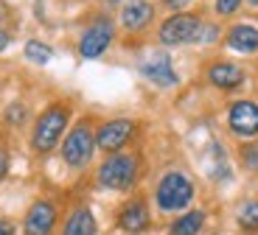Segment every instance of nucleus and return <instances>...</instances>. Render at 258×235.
<instances>
[{"instance_id":"obj_11","label":"nucleus","mask_w":258,"mask_h":235,"mask_svg":"<svg viewBox=\"0 0 258 235\" xmlns=\"http://www.w3.org/2000/svg\"><path fill=\"white\" fill-rule=\"evenodd\" d=\"M152 17H155V9L146 0H129L121 12V23L126 31H141V28H146L152 23Z\"/></svg>"},{"instance_id":"obj_10","label":"nucleus","mask_w":258,"mask_h":235,"mask_svg":"<svg viewBox=\"0 0 258 235\" xmlns=\"http://www.w3.org/2000/svg\"><path fill=\"white\" fill-rule=\"evenodd\" d=\"M141 73L149 82H155L157 87H174V84L180 82L174 67H171V62H168V56H163V53H157V56H152L149 62H143Z\"/></svg>"},{"instance_id":"obj_18","label":"nucleus","mask_w":258,"mask_h":235,"mask_svg":"<svg viewBox=\"0 0 258 235\" xmlns=\"http://www.w3.org/2000/svg\"><path fill=\"white\" fill-rule=\"evenodd\" d=\"M26 56L31 59L34 64H45V62H51V48L48 45H42L39 39H28L26 42Z\"/></svg>"},{"instance_id":"obj_14","label":"nucleus","mask_w":258,"mask_h":235,"mask_svg":"<svg viewBox=\"0 0 258 235\" xmlns=\"http://www.w3.org/2000/svg\"><path fill=\"white\" fill-rule=\"evenodd\" d=\"M227 45H230L233 51H239V53L258 51V28H252V26L230 28V34H227Z\"/></svg>"},{"instance_id":"obj_9","label":"nucleus","mask_w":258,"mask_h":235,"mask_svg":"<svg viewBox=\"0 0 258 235\" xmlns=\"http://www.w3.org/2000/svg\"><path fill=\"white\" fill-rule=\"evenodd\" d=\"M56 210L51 202H34L26 216V235H51Z\"/></svg>"},{"instance_id":"obj_19","label":"nucleus","mask_w":258,"mask_h":235,"mask_svg":"<svg viewBox=\"0 0 258 235\" xmlns=\"http://www.w3.org/2000/svg\"><path fill=\"white\" fill-rule=\"evenodd\" d=\"M241 157H244V166L250 171H258V143H250V146L241 148Z\"/></svg>"},{"instance_id":"obj_15","label":"nucleus","mask_w":258,"mask_h":235,"mask_svg":"<svg viewBox=\"0 0 258 235\" xmlns=\"http://www.w3.org/2000/svg\"><path fill=\"white\" fill-rule=\"evenodd\" d=\"M64 235H96V218L87 207H79L71 213L64 224Z\"/></svg>"},{"instance_id":"obj_23","label":"nucleus","mask_w":258,"mask_h":235,"mask_svg":"<svg viewBox=\"0 0 258 235\" xmlns=\"http://www.w3.org/2000/svg\"><path fill=\"white\" fill-rule=\"evenodd\" d=\"M6 171H9V154L6 148H0V179L6 177Z\"/></svg>"},{"instance_id":"obj_17","label":"nucleus","mask_w":258,"mask_h":235,"mask_svg":"<svg viewBox=\"0 0 258 235\" xmlns=\"http://www.w3.org/2000/svg\"><path fill=\"white\" fill-rule=\"evenodd\" d=\"M239 224L247 232H258V199H247L239 207Z\"/></svg>"},{"instance_id":"obj_26","label":"nucleus","mask_w":258,"mask_h":235,"mask_svg":"<svg viewBox=\"0 0 258 235\" xmlns=\"http://www.w3.org/2000/svg\"><path fill=\"white\" fill-rule=\"evenodd\" d=\"M185 3H188V0H166V6H168V9H182Z\"/></svg>"},{"instance_id":"obj_25","label":"nucleus","mask_w":258,"mask_h":235,"mask_svg":"<svg viewBox=\"0 0 258 235\" xmlns=\"http://www.w3.org/2000/svg\"><path fill=\"white\" fill-rule=\"evenodd\" d=\"M0 235H14V227L9 221H0Z\"/></svg>"},{"instance_id":"obj_4","label":"nucleus","mask_w":258,"mask_h":235,"mask_svg":"<svg viewBox=\"0 0 258 235\" xmlns=\"http://www.w3.org/2000/svg\"><path fill=\"white\" fill-rule=\"evenodd\" d=\"M93 148H96V134L87 123H79L68 137H64V146H62V157L68 166L73 168H82L87 160L93 157Z\"/></svg>"},{"instance_id":"obj_1","label":"nucleus","mask_w":258,"mask_h":235,"mask_svg":"<svg viewBox=\"0 0 258 235\" xmlns=\"http://www.w3.org/2000/svg\"><path fill=\"white\" fill-rule=\"evenodd\" d=\"M138 177V160L132 154H115V157L104 160V166L98 168V179H101L104 188H112V191H126L132 188Z\"/></svg>"},{"instance_id":"obj_29","label":"nucleus","mask_w":258,"mask_h":235,"mask_svg":"<svg viewBox=\"0 0 258 235\" xmlns=\"http://www.w3.org/2000/svg\"><path fill=\"white\" fill-rule=\"evenodd\" d=\"M250 3H252V6H258V0H250Z\"/></svg>"},{"instance_id":"obj_3","label":"nucleus","mask_w":258,"mask_h":235,"mask_svg":"<svg viewBox=\"0 0 258 235\" xmlns=\"http://www.w3.org/2000/svg\"><path fill=\"white\" fill-rule=\"evenodd\" d=\"M194 199V185L185 174H166L157 185V204L163 210H182Z\"/></svg>"},{"instance_id":"obj_24","label":"nucleus","mask_w":258,"mask_h":235,"mask_svg":"<svg viewBox=\"0 0 258 235\" xmlns=\"http://www.w3.org/2000/svg\"><path fill=\"white\" fill-rule=\"evenodd\" d=\"M12 42V37H9L6 28H0V51H6V45Z\"/></svg>"},{"instance_id":"obj_20","label":"nucleus","mask_w":258,"mask_h":235,"mask_svg":"<svg viewBox=\"0 0 258 235\" xmlns=\"http://www.w3.org/2000/svg\"><path fill=\"white\" fill-rule=\"evenodd\" d=\"M241 6V0H216V12L219 14H233Z\"/></svg>"},{"instance_id":"obj_16","label":"nucleus","mask_w":258,"mask_h":235,"mask_svg":"<svg viewBox=\"0 0 258 235\" xmlns=\"http://www.w3.org/2000/svg\"><path fill=\"white\" fill-rule=\"evenodd\" d=\"M202 224H205V213L194 210V213H185L171 224V235H197L202 229Z\"/></svg>"},{"instance_id":"obj_27","label":"nucleus","mask_w":258,"mask_h":235,"mask_svg":"<svg viewBox=\"0 0 258 235\" xmlns=\"http://www.w3.org/2000/svg\"><path fill=\"white\" fill-rule=\"evenodd\" d=\"M3 12H6V6H3V3H0V14H3Z\"/></svg>"},{"instance_id":"obj_6","label":"nucleus","mask_w":258,"mask_h":235,"mask_svg":"<svg viewBox=\"0 0 258 235\" xmlns=\"http://www.w3.org/2000/svg\"><path fill=\"white\" fill-rule=\"evenodd\" d=\"M110 42H112V23L110 20H98L96 26L84 31L82 42H79V53L84 59H96L110 48Z\"/></svg>"},{"instance_id":"obj_8","label":"nucleus","mask_w":258,"mask_h":235,"mask_svg":"<svg viewBox=\"0 0 258 235\" xmlns=\"http://www.w3.org/2000/svg\"><path fill=\"white\" fill-rule=\"evenodd\" d=\"M132 132H135V123L132 121H110V123H104V126L98 129L96 143H98V148H104V151H115V148H121L123 143L132 137Z\"/></svg>"},{"instance_id":"obj_12","label":"nucleus","mask_w":258,"mask_h":235,"mask_svg":"<svg viewBox=\"0 0 258 235\" xmlns=\"http://www.w3.org/2000/svg\"><path fill=\"white\" fill-rule=\"evenodd\" d=\"M208 79H211L213 87L219 90H236L241 82H244V73H241L239 64H230V62H219L208 70Z\"/></svg>"},{"instance_id":"obj_13","label":"nucleus","mask_w":258,"mask_h":235,"mask_svg":"<svg viewBox=\"0 0 258 235\" xmlns=\"http://www.w3.org/2000/svg\"><path fill=\"white\" fill-rule=\"evenodd\" d=\"M118 224H121L126 232H143L149 227V210L141 199L135 202H129L126 207L121 210V216H118Z\"/></svg>"},{"instance_id":"obj_2","label":"nucleus","mask_w":258,"mask_h":235,"mask_svg":"<svg viewBox=\"0 0 258 235\" xmlns=\"http://www.w3.org/2000/svg\"><path fill=\"white\" fill-rule=\"evenodd\" d=\"M68 118H71V112L64 107L45 109V112L39 115L37 126H34V148H37V151H51V148L56 146L59 134L68 126Z\"/></svg>"},{"instance_id":"obj_5","label":"nucleus","mask_w":258,"mask_h":235,"mask_svg":"<svg viewBox=\"0 0 258 235\" xmlns=\"http://www.w3.org/2000/svg\"><path fill=\"white\" fill-rule=\"evenodd\" d=\"M200 17L194 14H174L168 17L166 23L160 26V42L163 45H185V42H194L197 39V31H200Z\"/></svg>"},{"instance_id":"obj_7","label":"nucleus","mask_w":258,"mask_h":235,"mask_svg":"<svg viewBox=\"0 0 258 235\" xmlns=\"http://www.w3.org/2000/svg\"><path fill=\"white\" fill-rule=\"evenodd\" d=\"M227 123L239 137H255L258 134V104L252 101H236L230 107Z\"/></svg>"},{"instance_id":"obj_21","label":"nucleus","mask_w":258,"mask_h":235,"mask_svg":"<svg viewBox=\"0 0 258 235\" xmlns=\"http://www.w3.org/2000/svg\"><path fill=\"white\" fill-rule=\"evenodd\" d=\"M23 118H26V109L20 107V104H12V107H9V112H6V121H12V123H20Z\"/></svg>"},{"instance_id":"obj_28","label":"nucleus","mask_w":258,"mask_h":235,"mask_svg":"<svg viewBox=\"0 0 258 235\" xmlns=\"http://www.w3.org/2000/svg\"><path fill=\"white\" fill-rule=\"evenodd\" d=\"M107 3H121V0H107Z\"/></svg>"},{"instance_id":"obj_22","label":"nucleus","mask_w":258,"mask_h":235,"mask_svg":"<svg viewBox=\"0 0 258 235\" xmlns=\"http://www.w3.org/2000/svg\"><path fill=\"white\" fill-rule=\"evenodd\" d=\"M211 39H216V28H202L200 26V31H197V39H194V42H211Z\"/></svg>"}]
</instances>
